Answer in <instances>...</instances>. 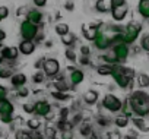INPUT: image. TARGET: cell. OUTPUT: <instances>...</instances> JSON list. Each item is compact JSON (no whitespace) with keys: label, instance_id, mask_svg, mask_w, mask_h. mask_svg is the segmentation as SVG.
Masks as SVG:
<instances>
[{"label":"cell","instance_id":"cell-51","mask_svg":"<svg viewBox=\"0 0 149 139\" xmlns=\"http://www.w3.org/2000/svg\"><path fill=\"white\" fill-rule=\"evenodd\" d=\"M5 38H6V32H5V31H2V29H0V40L3 41Z\"/></svg>","mask_w":149,"mask_h":139},{"label":"cell","instance_id":"cell-38","mask_svg":"<svg viewBox=\"0 0 149 139\" xmlns=\"http://www.w3.org/2000/svg\"><path fill=\"white\" fill-rule=\"evenodd\" d=\"M81 133H82V135H85V136H89V135L92 133L91 126H89V124H84V126L81 127Z\"/></svg>","mask_w":149,"mask_h":139},{"label":"cell","instance_id":"cell-49","mask_svg":"<svg viewBox=\"0 0 149 139\" xmlns=\"http://www.w3.org/2000/svg\"><path fill=\"white\" fill-rule=\"evenodd\" d=\"M25 13V16H26V13H28V9L26 8H19L18 9V16H22Z\"/></svg>","mask_w":149,"mask_h":139},{"label":"cell","instance_id":"cell-57","mask_svg":"<svg viewBox=\"0 0 149 139\" xmlns=\"http://www.w3.org/2000/svg\"><path fill=\"white\" fill-rule=\"evenodd\" d=\"M2 21H3V18H2V16H0V22H2Z\"/></svg>","mask_w":149,"mask_h":139},{"label":"cell","instance_id":"cell-8","mask_svg":"<svg viewBox=\"0 0 149 139\" xmlns=\"http://www.w3.org/2000/svg\"><path fill=\"white\" fill-rule=\"evenodd\" d=\"M94 44H95V48H97V50L104 51V50H107V48L113 44V41H111V37H108V35L104 34L102 31H98V35H97V38L94 40Z\"/></svg>","mask_w":149,"mask_h":139},{"label":"cell","instance_id":"cell-15","mask_svg":"<svg viewBox=\"0 0 149 139\" xmlns=\"http://www.w3.org/2000/svg\"><path fill=\"white\" fill-rule=\"evenodd\" d=\"M42 16L44 15L38 9H29L28 13H26V19L31 21V22H34V24H37V25H40L42 22Z\"/></svg>","mask_w":149,"mask_h":139},{"label":"cell","instance_id":"cell-7","mask_svg":"<svg viewBox=\"0 0 149 139\" xmlns=\"http://www.w3.org/2000/svg\"><path fill=\"white\" fill-rule=\"evenodd\" d=\"M113 51H114V54L117 57V61L118 63H123L129 57V51H130L129 50V44L124 43V41L116 43V44H113Z\"/></svg>","mask_w":149,"mask_h":139},{"label":"cell","instance_id":"cell-36","mask_svg":"<svg viewBox=\"0 0 149 139\" xmlns=\"http://www.w3.org/2000/svg\"><path fill=\"white\" fill-rule=\"evenodd\" d=\"M44 133H45V138L53 139V138L57 135V130H56L54 127H51V126H47V127H45V130H44Z\"/></svg>","mask_w":149,"mask_h":139},{"label":"cell","instance_id":"cell-47","mask_svg":"<svg viewBox=\"0 0 149 139\" xmlns=\"http://www.w3.org/2000/svg\"><path fill=\"white\" fill-rule=\"evenodd\" d=\"M124 3H126V0H111V5L110 6L111 8L113 6H120V5H124Z\"/></svg>","mask_w":149,"mask_h":139},{"label":"cell","instance_id":"cell-52","mask_svg":"<svg viewBox=\"0 0 149 139\" xmlns=\"http://www.w3.org/2000/svg\"><path fill=\"white\" fill-rule=\"evenodd\" d=\"M88 139H100V138H98V136H97L95 133H91V135L88 136Z\"/></svg>","mask_w":149,"mask_h":139},{"label":"cell","instance_id":"cell-56","mask_svg":"<svg viewBox=\"0 0 149 139\" xmlns=\"http://www.w3.org/2000/svg\"><path fill=\"white\" fill-rule=\"evenodd\" d=\"M0 48H3V47H2V40H0Z\"/></svg>","mask_w":149,"mask_h":139},{"label":"cell","instance_id":"cell-21","mask_svg":"<svg viewBox=\"0 0 149 139\" xmlns=\"http://www.w3.org/2000/svg\"><path fill=\"white\" fill-rule=\"evenodd\" d=\"M13 75V72H12V67L9 66V64H5L3 61L0 63V78H10Z\"/></svg>","mask_w":149,"mask_h":139},{"label":"cell","instance_id":"cell-35","mask_svg":"<svg viewBox=\"0 0 149 139\" xmlns=\"http://www.w3.org/2000/svg\"><path fill=\"white\" fill-rule=\"evenodd\" d=\"M16 94H18V97L25 98V97H28L29 91H28V88H26L25 85H22V87H18V88H16Z\"/></svg>","mask_w":149,"mask_h":139},{"label":"cell","instance_id":"cell-33","mask_svg":"<svg viewBox=\"0 0 149 139\" xmlns=\"http://www.w3.org/2000/svg\"><path fill=\"white\" fill-rule=\"evenodd\" d=\"M64 56H66V59L70 60V61H76V59H78V57H76V51L72 50V47H69V48L66 50Z\"/></svg>","mask_w":149,"mask_h":139},{"label":"cell","instance_id":"cell-30","mask_svg":"<svg viewBox=\"0 0 149 139\" xmlns=\"http://www.w3.org/2000/svg\"><path fill=\"white\" fill-rule=\"evenodd\" d=\"M54 87H56L57 91H64V92H66V91L69 89V85L64 82V79H58V81H56V82H54Z\"/></svg>","mask_w":149,"mask_h":139},{"label":"cell","instance_id":"cell-40","mask_svg":"<svg viewBox=\"0 0 149 139\" xmlns=\"http://www.w3.org/2000/svg\"><path fill=\"white\" fill-rule=\"evenodd\" d=\"M0 120H2L3 123H10L12 120H13V117H12V114H0Z\"/></svg>","mask_w":149,"mask_h":139},{"label":"cell","instance_id":"cell-4","mask_svg":"<svg viewBox=\"0 0 149 139\" xmlns=\"http://www.w3.org/2000/svg\"><path fill=\"white\" fill-rule=\"evenodd\" d=\"M38 32H40V28L37 24H34L28 19H25L21 24V37L24 40H35Z\"/></svg>","mask_w":149,"mask_h":139},{"label":"cell","instance_id":"cell-5","mask_svg":"<svg viewBox=\"0 0 149 139\" xmlns=\"http://www.w3.org/2000/svg\"><path fill=\"white\" fill-rule=\"evenodd\" d=\"M102 107H104L105 110L111 111V113L121 111V108H123V101H121L118 97L113 95V94H107V95L104 97V100H102Z\"/></svg>","mask_w":149,"mask_h":139},{"label":"cell","instance_id":"cell-18","mask_svg":"<svg viewBox=\"0 0 149 139\" xmlns=\"http://www.w3.org/2000/svg\"><path fill=\"white\" fill-rule=\"evenodd\" d=\"M10 84H12L15 88L22 87V85L26 84V76H25L24 73H13V75L10 76Z\"/></svg>","mask_w":149,"mask_h":139},{"label":"cell","instance_id":"cell-53","mask_svg":"<svg viewBox=\"0 0 149 139\" xmlns=\"http://www.w3.org/2000/svg\"><path fill=\"white\" fill-rule=\"evenodd\" d=\"M5 60V56H3V51H2V48H0V63H2Z\"/></svg>","mask_w":149,"mask_h":139},{"label":"cell","instance_id":"cell-34","mask_svg":"<svg viewBox=\"0 0 149 139\" xmlns=\"http://www.w3.org/2000/svg\"><path fill=\"white\" fill-rule=\"evenodd\" d=\"M15 139H32V136L26 130H18L15 133Z\"/></svg>","mask_w":149,"mask_h":139},{"label":"cell","instance_id":"cell-17","mask_svg":"<svg viewBox=\"0 0 149 139\" xmlns=\"http://www.w3.org/2000/svg\"><path fill=\"white\" fill-rule=\"evenodd\" d=\"M13 110H15V107L8 98L0 100V114H8V113L13 114Z\"/></svg>","mask_w":149,"mask_h":139},{"label":"cell","instance_id":"cell-20","mask_svg":"<svg viewBox=\"0 0 149 139\" xmlns=\"http://www.w3.org/2000/svg\"><path fill=\"white\" fill-rule=\"evenodd\" d=\"M113 71H114V64H111V63H104V64H101V66H98V67H97L98 75H102V76L111 75V73H113Z\"/></svg>","mask_w":149,"mask_h":139},{"label":"cell","instance_id":"cell-48","mask_svg":"<svg viewBox=\"0 0 149 139\" xmlns=\"http://www.w3.org/2000/svg\"><path fill=\"white\" fill-rule=\"evenodd\" d=\"M81 63L82 64H89V56H82L81 54Z\"/></svg>","mask_w":149,"mask_h":139},{"label":"cell","instance_id":"cell-9","mask_svg":"<svg viewBox=\"0 0 149 139\" xmlns=\"http://www.w3.org/2000/svg\"><path fill=\"white\" fill-rule=\"evenodd\" d=\"M127 12H129V5H127V3L120 5V6H113V8H111V15H113V19H114V21H117V22L123 21V19L126 18Z\"/></svg>","mask_w":149,"mask_h":139},{"label":"cell","instance_id":"cell-25","mask_svg":"<svg viewBox=\"0 0 149 139\" xmlns=\"http://www.w3.org/2000/svg\"><path fill=\"white\" fill-rule=\"evenodd\" d=\"M54 29H56V34L60 35V37H63V35H66L67 32H70V31H69V25H67V24H63V22L57 24Z\"/></svg>","mask_w":149,"mask_h":139},{"label":"cell","instance_id":"cell-16","mask_svg":"<svg viewBox=\"0 0 149 139\" xmlns=\"http://www.w3.org/2000/svg\"><path fill=\"white\" fill-rule=\"evenodd\" d=\"M137 12L143 19H149V0H139Z\"/></svg>","mask_w":149,"mask_h":139},{"label":"cell","instance_id":"cell-29","mask_svg":"<svg viewBox=\"0 0 149 139\" xmlns=\"http://www.w3.org/2000/svg\"><path fill=\"white\" fill-rule=\"evenodd\" d=\"M26 124H28V129H31V130H38L40 126H41V122H40V119H29V120L26 122Z\"/></svg>","mask_w":149,"mask_h":139},{"label":"cell","instance_id":"cell-2","mask_svg":"<svg viewBox=\"0 0 149 139\" xmlns=\"http://www.w3.org/2000/svg\"><path fill=\"white\" fill-rule=\"evenodd\" d=\"M140 32H142V24L132 21L130 24H127V25L123 28L124 43H127V44H133V43L137 40V37H139Z\"/></svg>","mask_w":149,"mask_h":139},{"label":"cell","instance_id":"cell-41","mask_svg":"<svg viewBox=\"0 0 149 139\" xmlns=\"http://www.w3.org/2000/svg\"><path fill=\"white\" fill-rule=\"evenodd\" d=\"M0 16H2L3 19H6L9 16V8L6 6H0Z\"/></svg>","mask_w":149,"mask_h":139},{"label":"cell","instance_id":"cell-22","mask_svg":"<svg viewBox=\"0 0 149 139\" xmlns=\"http://www.w3.org/2000/svg\"><path fill=\"white\" fill-rule=\"evenodd\" d=\"M95 9H97V12H100V13H107L108 10H111V6L107 5L105 0H97Z\"/></svg>","mask_w":149,"mask_h":139},{"label":"cell","instance_id":"cell-13","mask_svg":"<svg viewBox=\"0 0 149 139\" xmlns=\"http://www.w3.org/2000/svg\"><path fill=\"white\" fill-rule=\"evenodd\" d=\"M69 79H70V85L72 87H76V85H79V84L84 82L85 73L82 71H79V69H74V71L69 75Z\"/></svg>","mask_w":149,"mask_h":139},{"label":"cell","instance_id":"cell-26","mask_svg":"<svg viewBox=\"0 0 149 139\" xmlns=\"http://www.w3.org/2000/svg\"><path fill=\"white\" fill-rule=\"evenodd\" d=\"M137 85L140 88H148L149 87V76L146 73H139L137 75Z\"/></svg>","mask_w":149,"mask_h":139},{"label":"cell","instance_id":"cell-12","mask_svg":"<svg viewBox=\"0 0 149 139\" xmlns=\"http://www.w3.org/2000/svg\"><path fill=\"white\" fill-rule=\"evenodd\" d=\"M19 51L24 54V56H29L35 51V43L32 40H24L21 41L19 44Z\"/></svg>","mask_w":149,"mask_h":139},{"label":"cell","instance_id":"cell-54","mask_svg":"<svg viewBox=\"0 0 149 139\" xmlns=\"http://www.w3.org/2000/svg\"><path fill=\"white\" fill-rule=\"evenodd\" d=\"M32 139H45L44 136H40V135H35V136H32Z\"/></svg>","mask_w":149,"mask_h":139},{"label":"cell","instance_id":"cell-11","mask_svg":"<svg viewBox=\"0 0 149 139\" xmlns=\"http://www.w3.org/2000/svg\"><path fill=\"white\" fill-rule=\"evenodd\" d=\"M98 31H100V28H97L95 25H88V24H85L84 27H82V32H84V37L86 38V40H89V41H94L95 38H97V35H98Z\"/></svg>","mask_w":149,"mask_h":139},{"label":"cell","instance_id":"cell-6","mask_svg":"<svg viewBox=\"0 0 149 139\" xmlns=\"http://www.w3.org/2000/svg\"><path fill=\"white\" fill-rule=\"evenodd\" d=\"M42 71L48 78H53L60 71V63L57 59H45L42 61Z\"/></svg>","mask_w":149,"mask_h":139},{"label":"cell","instance_id":"cell-14","mask_svg":"<svg viewBox=\"0 0 149 139\" xmlns=\"http://www.w3.org/2000/svg\"><path fill=\"white\" fill-rule=\"evenodd\" d=\"M2 51H3L5 60H9V61L16 60L18 56H19V53H21V51H19V47H3Z\"/></svg>","mask_w":149,"mask_h":139},{"label":"cell","instance_id":"cell-24","mask_svg":"<svg viewBox=\"0 0 149 139\" xmlns=\"http://www.w3.org/2000/svg\"><path fill=\"white\" fill-rule=\"evenodd\" d=\"M129 116H118V117H116V120H114V123H116V126L117 127H120V129H123V127H127L129 126Z\"/></svg>","mask_w":149,"mask_h":139},{"label":"cell","instance_id":"cell-3","mask_svg":"<svg viewBox=\"0 0 149 139\" xmlns=\"http://www.w3.org/2000/svg\"><path fill=\"white\" fill-rule=\"evenodd\" d=\"M114 82L120 87V88H132V84H133V78L127 76L123 71V67L121 66H116L114 64V71L111 73Z\"/></svg>","mask_w":149,"mask_h":139},{"label":"cell","instance_id":"cell-28","mask_svg":"<svg viewBox=\"0 0 149 139\" xmlns=\"http://www.w3.org/2000/svg\"><path fill=\"white\" fill-rule=\"evenodd\" d=\"M121 111L126 114V116H132V114H134V111H133V107H132V104H130V100H127L126 103H123V108H121Z\"/></svg>","mask_w":149,"mask_h":139},{"label":"cell","instance_id":"cell-37","mask_svg":"<svg viewBox=\"0 0 149 139\" xmlns=\"http://www.w3.org/2000/svg\"><path fill=\"white\" fill-rule=\"evenodd\" d=\"M140 47H142L145 51H148V53H149V34H148V35H145V37L142 38V41H140Z\"/></svg>","mask_w":149,"mask_h":139},{"label":"cell","instance_id":"cell-55","mask_svg":"<svg viewBox=\"0 0 149 139\" xmlns=\"http://www.w3.org/2000/svg\"><path fill=\"white\" fill-rule=\"evenodd\" d=\"M124 139H136V136L134 135H130V136H126Z\"/></svg>","mask_w":149,"mask_h":139},{"label":"cell","instance_id":"cell-27","mask_svg":"<svg viewBox=\"0 0 149 139\" xmlns=\"http://www.w3.org/2000/svg\"><path fill=\"white\" fill-rule=\"evenodd\" d=\"M133 124L139 129V130H143V132H146L148 130V127H146V124H145V120H143V117H140V116H136L133 120Z\"/></svg>","mask_w":149,"mask_h":139},{"label":"cell","instance_id":"cell-1","mask_svg":"<svg viewBox=\"0 0 149 139\" xmlns=\"http://www.w3.org/2000/svg\"><path fill=\"white\" fill-rule=\"evenodd\" d=\"M129 100L136 116H140V117L149 116V94L143 91H136L130 95Z\"/></svg>","mask_w":149,"mask_h":139},{"label":"cell","instance_id":"cell-19","mask_svg":"<svg viewBox=\"0 0 149 139\" xmlns=\"http://www.w3.org/2000/svg\"><path fill=\"white\" fill-rule=\"evenodd\" d=\"M84 101H85L88 105L97 104V101H98V92H97V91H92V89L86 91V92L84 94Z\"/></svg>","mask_w":149,"mask_h":139},{"label":"cell","instance_id":"cell-32","mask_svg":"<svg viewBox=\"0 0 149 139\" xmlns=\"http://www.w3.org/2000/svg\"><path fill=\"white\" fill-rule=\"evenodd\" d=\"M51 95H53L56 100H58V101H64V100H67V98H69V95H67L64 91H53V92H51Z\"/></svg>","mask_w":149,"mask_h":139},{"label":"cell","instance_id":"cell-46","mask_svg":"<svg viewBox=\"0 0 149 139\" xmlns=\"http://www.w3.org/2000/svg\"><path fill=\"white\" fill-rule=\"evenodd\" d=\"M89 53H91V51H89V47H88V45H82V47H81V54H82V56H89Z\"/></svg>","mask_w":149,"mask_h":139},{"label":"cell","instance_id":"cell-45","mask_svg":"<svg viewBox=\"0 0 149 139\" xmlns=\"http://www.w3.org/2000/svg\"><path fill=\"white\" fill-rule=\"evenodd\" d=\"M32 2L37 8H44L47 5V0H32Z\"/></svg>","mask_w":149,"mask_h":139},{"label":"cell","instance_id":"cell-42","mask_svg":"<svg viewBox=\"0 0 149 139\" xmlns=\"http://www.w3.org/2000/svg\"><path fill=\"white\" fill-rule=\"evenodd\" d=\"M123 67V71H124V73L127 75V76H130V78H134L136 76V73H134V71L132 67H124V66H121Z\"/></svg>","mask_w":149,"mask_h":139},{"label":"cell","instance_id":"cell-10","mask_svg":"<svg viewBox=\"0 0 149 139\" xmlns=\"http://www.w3.org/2000/svg\"><path fill=\"white\" fill-rule=\"evenodd\" d=\"M50 111H51V105H50L47 101L41 100V101H37V103H35V111H34V113H35L37 116L45 117Z\"/></svg>","mask_w":149,"mask_h":139},{"label":"cell","instance_id":"cell-44","mask_svg":"<svg viewBox=\"0 0 149 139\" xmlns=\"http://www.w3.org/2000/svg\"><path fill=\"white\" fill-rule=\"evenodd\" d=\"M64 9H66V10H69V12H72V10L74 9V3L72 2V0H67L66 5H64Z\"/></svg>","mask_w":149,"mask_h":139},{"label":"cell","instance_id":"cell-39","mask_svg":"<svg viewBox=\"0 0 149 139\" xmlns=\"http://www.w3.org/2000/svg\"><path fill=\"white\" fill-rule=\"evenodd\" d=\"M24 111L25 113H29V114L34 113L35 111V104H29V103L28 104H24Z\"/></svg>","mask_w":149,"mask_h":139},{"label":"cell","instance_id":"cell-50","mask_svg":"<svg viewBox=\"0 0 149 139\" xmlns=\"http://www.w3.org/2000/svg\"><path fill=\"white\" fill-rule=\"evenodd\" d=\"M98 123H100L101 126H107V124H108L107 119H102V117H100V119H98Z\"/></svg>","mask_w":149,"mask_h":139},{"label":"cell","instance_id":"cell-31","mask_svg":"<svg viewBox=\"0 0 149 139\" xmlns=\"http://www.w3.org/2000/svg\"><path fill=\"white\" fill-rule=\"evenodd\" d=\"M45 73H44V71L42 72H37L34 76H32V81H34V84H42L44 81H45Z\"/></svg>","mask_w":149,"mask_h":139},{"label":"cell","instance_id":"cell-43","mask_svg":"<svg viewBox=\"0 0 149 139\" xmlns=\"http://www.w3.org/2000/svg\"><path fill=\"white\" fill-rule=\"evenodd\" d=\"M6 97H8V89L3 85H0V100H5Z\"/></svg>","mask_w":149,"mask_h":139},{"label":"cell","instance_id":"cell-23","mask_svg":"<svg viewBox=\"0 0 149 139\" xmlns=\"http://www.w3.org/2000/svg\"><path fill=\"white\" fill-rule=\"evenodd\" d=\"M61 43H63L66 47H72L74 43H76V37H74L72 32H67L66 35L61 37Z\"/></svg>","mask_w":149,"mask_h":139}]
</instances>
